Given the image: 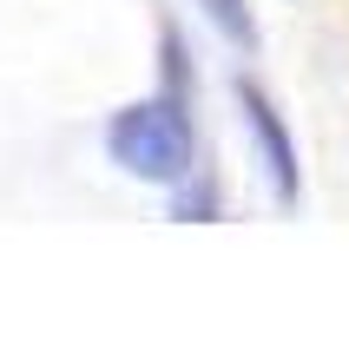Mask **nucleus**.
<instances>
[{
  "label": "nucleus",
  "instance_id": "obj_1",
  "mask_svg": "<svg viewBox=\"0 0 349 355\" xmlns=\"http://www.w3.org/2000/svg\"><path fill=\"white\" fill-rule=\"evenodd\" d=\"M105 152L119 171L145 178V184H185L198 158V132L185 119V99H139L105 125Z\"/></svg>",
  "mask_w": 349,
  "mask_h": 355
},
{
  "label": "nucleus",
  "instance_id": "obj_2",
  "mask_svg": "<svg viewBox=\"0 0 349 355\" xmlns=\"http://www.w3.org/2000/svg\"><path fill=\"white\" fill-rule=\"evenodd\" d=\"M237 105H244V125H250V139H257V158H264L271 191L290 204V198H297V145H290V125L277 119V105L264 99L250 79H237Z\"/></svg>",
  "mask_w": 349,
  "mask_h": 355
},
{
  "label": "nucleus",
  "instance_id": "obj_3",
  "mask_svg": "<svg viewBox=\"0 0 349 355\" xmlns=\"http://www.w3.org/2000/svg\"><path fill=\"white\" fill-rule=\"evenodd\" d=\"M198 7H205V20L218 26L231 46H244V53L257 46V20H250V7H244V0H198Z\"/></svg>",
  "mask_w": 349,
  "mask_h": 355
}]
</instances>
